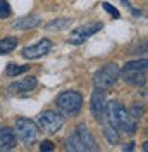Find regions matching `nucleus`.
Listing matches in <instances>:
<instances>
[{
  "label": "nucleus",
  "mask_w": 148,
  "mask_h": 152,
  "mask_svg": "<svg viewBox=\"0 0 148 152\" xmlns=\"http://www.w3.org/2000/svg\"><path fill=\"white\" fill-rule=\"evenodd\" d=\"M107 118L119 132H124L128 135H133L136 132V119L131 116V113L120 104L119 100H112L107 104Z\"/></svg>",
  "instance_id": "nucleus-1"
},
{
  "label": "nucleus",
  "mask_w": 148,
  "mask_h": 152,
  "mask_svg": "<svg viewBox=\"0 0 148 152\" xmlns=\"http://www.w3.org/2000/svg\"><path fill=\"white\" fill-rule=\"evenodd\" d=\"M148 71V59H134L126 62V66L122 67V80L126 83L133 86H143L147 83V76L145 73Z\"/></svg>",
  "instance_id": "nucleus-2"
},
{
  "label": "nucleus",
  "mask_w": 148,
  "mask_h": 152,
  "mask_svg": "<svg viewBox=\"0 0 148 152\" xmlns=\"http://www.w3.org/2000/svg\"><path fill=\"white\" fill-rule=\"evenodd\" d=\"M119 76H120L119 66L115 62H110L107 66L100 67L95 73V76H93V85H95V88H100V90H109L117 81Z\"/></svg>",
  "instance_id": "nucleus-3"
},
{
  "label": "nucleus",
  "mask_w": 148,
  "mask_h": 152,
  "mask_svg": "<svg viewBox=\"0 0 148 152\" xmlns=\"http://www.w3.org/2000/svg\"><path fill=\"white\" fill-rule=\"evenodd\" d=\"M57 107L65 114V116H76L83 107V97L81 94L74 92V90H67L57 97Z\"/></svg>",
  "instance_id": "nucleus-4"
},
{
  "label": "nucleus",
  "mask_w": 148,
  "mask_h": 152,
  "mask_svg": "<svg viewBox=\"0 0 148 152\" xmlns=\"http://www.w3.org/2000/svg\"><path fill=\"white\" fill-rule=\"evenodd\" d=\"M16 135L24 143H33L40 137V128L35 121L28 118H19L16 119Z\"/></svg>",
  "instance_id": "nucleus-5"
},
{
  "label": "nucleus",
  "mask_w": 148,
  "mask_h": 152,
  "mask_svg": "<svg viewBox=\"0 0 148 152\" xmlns=\"http://www.w3.org/2000/svg\"><path fill=\"white\" fill-rule=\"evenodd\" d=\"M38 123H40V128L45 133L54 135V133H57L62 128L64 118L59 113H55V111H45V113H41L38 116Z\"/></svg>",
  "instance_id": "nucleus-6"
},
{
  "label": "nucleus",
  "mask_w": 148,
  "mask_h": 152,
  "mask_svg": "<svg viewBox=\"0 0 148 152\" xmlns=\"http://www.w3.org/2000/svg\"><path fill=\"white\" fill-rule=\"evenodd\" d=\"M90 111H91L93 118H95L96 121H100V123L107 118V95H105V90L96 88L91 94Z\"/></svg>",
  "instance_id": "nucleus-7"
},
{
  "label": "nucleus",
  "mask_w": 148,
  "mask_h": 152,
  "mask_svg": "<svg viewBox=\"0 0 148 152\" xmlns=\"http://www.w3.org/2000/svg\"><path fill=\"white\" fill-rule=\"evenodd\" d=\"M100 29H102V23H96V21H93V23H84V24H81V26H78L76 29L71 31L69 43L79 45V43H83L84 40H88L91 35H95L96 31H100Z\"/></svg>",
  "instance_id": "nucleus-8"
},
{
  "label": "nucleus",
  "mask_w": 148,
  "mask_h": 152,
  "mask_svg": "<svg viewBox=\"0 0 148 152\" xmlns=\"http://www.w3.org/2000/svg\"><path fill=\"white\" fill-rule=\"evenodd\" d=\"M50 50H52V42H50V40H46V38H43V40H40V42L35 43V45L22 48V52H21V54H22L24 59L33 61V59H40V57L46 56Z\"/></svg>",
  "instance_id": "nucleus-9"
},
{
  "label": "nucleus",
  "mask_w": 148,
  "mask_h": 152,
  "mask_svg": "<svg viewBox=\"0 0 148 152\" xmlns=\"http://www.w3.org/2000/svg\"><path fill=\"white\" fill-rule=\"evenodd\" d=\"M76 135H78V138H79V142H81V145H83V149L84 152L86 151H90V152H96V151H100V147H98V143H96V140L93 138V135L91 132L88 130V126L86 124H78L76 126Z\"/></svg>",
  "instance_id": "nucleus-10"
},
{
  "label": "nucleus",
  "mask_w": 148,
  "mask_h": 152,
  "mask_svg": "<svg viewBox=\"0 0 148 152\" xmlns=\"http://www.w3.org/2000/svg\"><path fill=\"white\" fill-rule=\"evenodd\" d=\"M35 86H36V78L26 76V78H22V80L14 81V83L9 86V92L10 94H26V92H31Z\"/></svg>",
  "instance_id": "nucleus-11"
},
{
  "label": "nucleus",
  "mask_w": 148,
  "mask_h": 152,
  "mask_svg": "<svg viewBox=\"0 0 148 152\" xmlns=\"http://www.w3.org/2000/svg\"><path fill=\"white\" fill-rule=\"evenodd\" d=\"M16 132L10 128H0V152L12 151L16 147Z\"/></svg>",
  "instance_id": "nucleus-12"
},
{
  "label": "nucleus",
  "mask_w": 148,
  "mask_h": 152,
  "mask_svg": "<svg viewBox=\"0 0 148 152\" xmlns=\"http://www.w3.org/2000/svg\"><path fill=\"white\" fill-rule=\"evenodd\" d=\"M40 23H41V18L38 14H29V16H24V18L17 19L12 24V28L14 29H33L36 26H40Z\"/></svg>",
  "instance_id": "nucleus-13"
},
{
  "label": "nucleus",
  "mask_w": 148,
  "mask_h": 152,
  "mask_svg": "<svg viewBox=\"0 0 148 152\" xmlns=\"http://www.w3.org/2000/svg\"><path fill=\"white\" fill-rule=\"evenodd\" d=\"M103 124V135H105V138H107V142L112 143V145H115V143H119L120 140V135H119V130L114 126V124L109 121V118H105L102 121Z\"/></svg>",
  "instance_id": "nucleus-14"
},
{
  "label": "nucleus",
  "mask_w": 148,
  "mask_h": 152,
  "mask_svg": "<svg viewBox=\"0 0 148 152\" xmlns=\"http://www.w3.org/2000/svg\"><path fill=\"white\" fill-rule=\"evenodd\" d=\"M17 47V38L16 37H7L0 40V54H9Z\"/></svg>",
  "instance_id": "nucleus-15"
},
{
  "label": "nucleus",
  "mask_w": 148,
  "mask_h": 152,
  "mask_svg": "<svg viewBox=\"0 0 148 152\" xmlns=\"http://www.w3.org/2000/svg\"><path fill=\"white\" fill-rule=\"evenodd\" d=\"M65 149L71 151V152H84L83 145H81V142H79V138H78L76 133H73V135L65 140Z\"/></svg>",
  "instance_id": "nucleus-16"
},
{
  "label": "nucleus",
  "mask_w": 148,
  "mask_h": 152,
  "mask_svg": "<svg viewBox=\"0 0 148 152\" xmlns=\"http://www.w3.org/2000/svg\"><path fill=\"white\" fill-rule=\"evenodd\" d=\"M69 24H71V19L69 18H59V19L50 21V23L46 24V28L48 29H64V28H67Z\"/></svg>",
  "instance_id": "nucleus-17"
},
{
  "label": "nucleus",
  "mask_w": 148,
  "mask_h": 152,
  "mask_svg": "<svg viewBox=\"0 0 148 152\" xmlns=\"http://www.w3.org/2000/svg\"><path fill=\"white\" fill-rule=\"evenodd\" d=\"M131 54H136V56H148V40H141L136 45L131 47Z\"/></svg>",
  "instance_id": "nucleus-18"
},
{
  "label": "nucleus",
  "mask_w": 148,
  "mask_h": 152,
  "mask_svg": "<svg viewBox=\"0 0 148 152\" xmlns=\"http://www.w3.org/2000/svg\"><path fill=\"white\" fill-rule=\"evenodd\" d=\"M28 69H29L28 64L26 66H17V64L10 62L9 66H7V76H19V75H22V73H26Z\"/></svg>",
  "instance_id": "nucleus-19"
},
{
  "label": "nucleus",
  "mask_w": 148,
  "mask_h": 152,
  "mask_svg": "<svg viewBox=\"0 0 148 152\" xmlns=\"http://www.w3.org/2000/svg\"><path fill=\"white\" fill-rule=\"evenodd\" d=\"M9 16H10V7H9V4H7L5 0H0V18L5 19V18H9Z\"/></svg>",
  "instance_id": "nucleus-20"
},
{
  "label": "nucleus",
  "mask_w": 148,
  "mask_h": 152,
  "mask_svg": "<svg viewBox=\"0 0 148 152\" xmlns=\"http://www.w3.org/2000/svg\"><path fill=\"white\" fill-rule=\"evenodd\" d=\"M102 7H103V9H105V10H107V12H109V14H110L112 18H115V19H117V18H120V14H119V10L115 9V7H112L110 4H103Z\"/></svg>",
  "instance_id": "nucleus-21"
},
{
  "label": "nucleus",
  "mask_w": 148,
  "mask_h": 152,
  "mask_svg": "<svg viewBox=\"0 0 148 152\" xmlns=\"http://www.w3.org/2000/svg\"><path fill=\"white\" fill-rule=\"evenodd\" d=\"M40 151L43 152H48V151H54V142H50V140H45V142H41L40 145Z\"/></svg>",
  "instance_id": "nucleus-22"
},
{
  "label": "nucleus",
  "mask_w": 148,
  "mask_h": 152,
  "mask_svg": "<svg viewBox=\"0 0 148 152\" xmlns=\"http://www.w3.org/2000/svg\"><path fill=\"white\" fill-rule=\"evenodd\" d=\"M141 113H143V105H134V107L131 109V116H133L134 119H138L139 116H141Z\"/></svg>",
  "instance_id": "nucleus-23"
},
{
  "label": "nucleus",
  "mask_w": 148,
  "mask_h": 152,
  "mask_svg": "<svg viewBox=\"0 0 148 152\" xmlns=\"http://www.w3.org/2000/svg\"><path fill=\"white\" fill-rule=\"evenodd\" d=\"M120 2H122V4H124V5H128V7H129V10H131V12H133V14H134V16H139V12H138V10L134 9V7H131L129 0H120Z\"/></svg>",
  "instance_id": "nucleus-24"
},
{
  "label": "nucleus",
  "mask_w": 148,
  "mask_h": 152,
  "mask_svg": "<svg viewBox=\"0 0 148 152\" xmlns=\"http://www.w3.org/2000/svg\"><path fill=\"white\" fill-rule=\"evenodd\" d=\"M133 149H134V143L131 142V143H128V145H124V147H122V151H133Z\"/></svg>",
  "instance_id": "nucleus-25"
},
{
  "label": "nucleus",
  "mask_w": 148,
  "mask_h": 152,
  "mask_svg": "<svg viewBox=\"0 0 148 152\" xmlns=\"http://www.w3.org/2000/svg\"><path fill=\"white\" fill-rule=\"evenodd\" d=\"M143 151H145V152H148V142H145V143H143Z\"/></svg>",
  "instance_id": "nucleus-26"
},
{
  "label": "nucleus",
  "mask_w": 148,
  "mask_h": 152,
  "mask_svg": "<svg viewBox=\"0 0 148 152\" xmlns=\"http://www.w3.org/2000/svg\"><path fill=\"white\" fill-rule=\"evenodd\" d=\"M147 133H148V130H147Z\"/></svg>",
  "instance_id": "nucleus-27"
}]
</instances>
